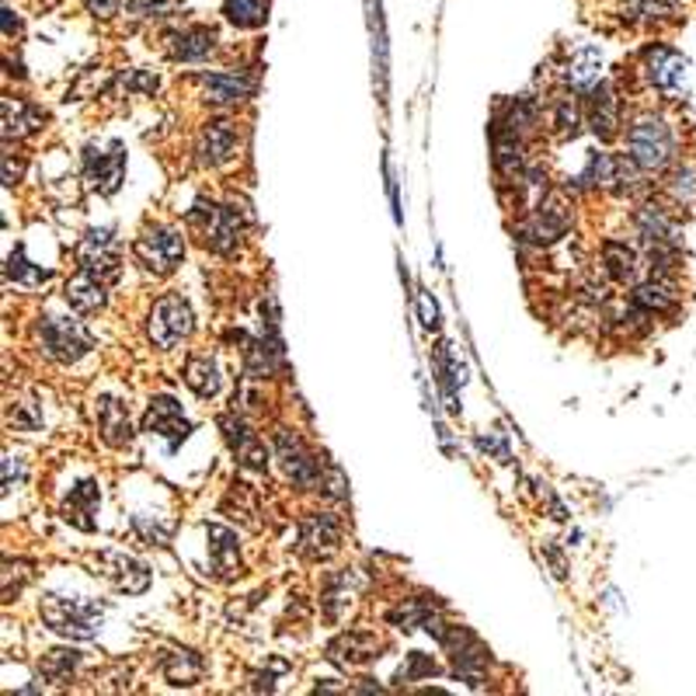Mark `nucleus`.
Here are the masks:
<instances>
[{"mask_svg":"<svg viewBox=\"0 0 696 696\" xmlns=\"http://www.w3.org/2000/svg\"><path fill=\"white\" fill-rule=\"evenodd\" d=\"M67 303L74 306L77 314H94L101 311V306L109 303V293H105V279H98L91 272L80 269L70 282H67Z\"/></svg>","mask_w":696,"mask_h":696,"instance_id":"nucleus-19","label":"nucleus"},{"mask_svg":"<svg viewBox=\"0 0 696 696\" xmlns=\"http://www.w3.org/2000/svg\"><path fill=\"white\" fill-rule=\"evenodd\" d=\"M8 279H14L18 285H43L49 279L46 269H35V265L25 258V251L18 248L11 258H8Z\"/></svg>","mask_w":696,"mask_h":696,"instance_id":"nucleus-34","label":"nucleus"},{"mask_svg":"<svg viewBox=\"0 0 696 696\" xmlns=\"http://www.w3.org/2000/svg\"><path fill=\"white\" fill-rule=\"evenodd\" d=\"M189 223H199L202 234H206V248L216 255H234L244 223L234 206H206V202H195V210L189 213Z\"/></svg>","mask_w":696,"mask_h":696,"instance_id":"nucleus-5","label":"nucleus"},{"mask_svg":"<svg viewBox=\"0 0 696 696\" xmlns=\"http://www.w3.org/2000/svg\"><path fill=\"white\" fill-rule=\"evenodd\" d=\"M227 18L240 29H258L265 22V0H227Z\"/></svg>","mask_w":696,"mask_h":696,"instance_id":"nucleus-35","label":"nucleus"},{"mask_svg":"<svg viewBox=\"0 0 696 696\" xmlns=\"http://www.w3.org/2000/svg\"><path fill=\"white\" fill-rule=\"evenodd\" d=\"M77 265L98 279H115L119 276V244L112 231H91L77 248Z\"/></svg>","mask_w":696,"mask_h":696,"instance_id":"nucleus-9","label":"nucleus"},{"mask_svg":"<svg viewBox=\"0 0 696 696\" xmlns=\"http://www.w3.org/2000/svg\"><path fill=\"white\" fill-rule=\"evenodd\" d=\"M85 4H88V11H91V14L112 18V14H115V8H119V0H85Z\"/></svg>","mask_w":696,"mask_h":696,"instance_id":"nucleus-40","label":"nucleus"},{"mask_svg":"<svg viewBox=\"0 0 696 696\" xmlns=\"http://www.w3.org/2000/svg\"><path fill=\"white\" fill-rule=\"evenodd\" d=\"M80 662H85V654H80V651L56 648V651H49V654H46L43 662H38V672H43L49 683H67L70 675L80 669Z\"/></svg>","mask_w":696,"mask_h":696,"instance_id":"nucleus-29","label":"nucleus"},{"mask_svg":"<svg viewBox=\"0 0 696 696\" xmlns=\"http://www.w3.org/2000/svg\"><path fill=\"white\" fill-rule=\"evenodd\" d=\"M101 613H105L101 603L88 596H59V592H49V596L38 603V617H43L59 638H70V641H91L98 633Z\"/></svg>","mask_w":696,"mask_h":696,"instance_id":"nucleus-1","label":"nucleus"},{"mask_svg":"<svg viewBox=\"0 0 696 696\" xmlns=\"http://www.w3.org/2000/svg\"><path fill=\"white\" fill-rule=\"evenodd\" d=\"M25 481V463L14 460V457H4V495H11L14 484Z\"/></svg>","mask_w":696,"mask_h":696,"instance_id":"nucleus-39","label":"nucleus"},{"mask_svg":"<svg viewBox=\"0 0 696 696\" xmlns=\"http://www.w3.org/2000/svg\"><path fill=\"white\" fill-rule=\"evenodd\" d=\"M422 317H425V327H436V324H439V311H436V303L422 300Z\"/></svg>","mask_w":696,"mask_h":696,"instance_id":"nucleus-41","label":"nucleus"},{"mask_svg":"<svg viewBox=\"0 0 696 696\" xmlns=\"http://www.w3.org/2000/svg\"><path fill=\"white\" fill-rule=\"evenodd\" d=\"M523 143H519V133H498L495 136V164H498V171L502 175H516L519 171V164H523Z\"/></svg>","mask_w":696,"mask_h":696,"instance_id":"nucleus-33","label":"nucleus"},{"mask_svg":"<svg viewBox=\"0 0 696 696\" xmlns=\"http://www.w3.org/2000/svg\"><path fill=\"white\" fill-rule=\"evenodd\" d=\"M568 231V210L564 202H547V206H537V213L529 216V223L523 227V234H529L534 240L547 244V240H558Z\"/></svg>","mask_w":696,"mask_h":696,"instance_id":"nucleus-24","label":"nucleus"},{"mask_svg":"<svg viewBox=\"0 0 696 696\" xmlns=\"http://www.w3.org/2000/svg\"><path fill=\"white\" fill-rule=\"evenodd\" d=\"M588 126L599 139H609L617 133V101H613V91L606 85L592 88V112H588Z\"/></svg>","mask_w":696,"mask_h":696,"instance_id":"nucleus-26","label":"nucleus"},{"mask_svg":"<svg viewBox=\"0 0 696 696\" xmlns=\"http://www.w3.org/2000/svg\"><path fill=\"white\" fill-rule=\"evenodd\" d=\"M122 171H126V154L119 143H112L109 154H101L98 147L85 150V178L101 195H112L122 186Z\"/></svg>","mask_w":696,"mask_h":696,"instance_id":"nucleus-12","label":"nucleus"},{"mask_svg":"<svg viewBox=\"0 0 696 696\" xmlns=\"http://www.w3.org/2000/svg\"><path fill=\"white\" fill-rule=\"evenodd\" d=\"M202 88H206V101H213V105H237L251 94L255 85L244 74H206Z\"/></svg>","mask_w":696,"mask_h":696,"instance_id":"nucleus-23","label":"nucleus"},{"mask_svg":"<svg viewBox=\"0 0 696 696\" xmlns=\"http://www.w3.org/2000/svg\"><path fill=\"white\" fill-rule=\"evenodd\" d=\"M627 157L638 164L641 171H662L665 164L672 160L675 154V139H672V130L665 126L662 119H638L627 133Z\"/></svg>","mask_w":696,"mask_h":696,"instance_id":"nucleus-2","label":"nucleus"},{"mask_svg":"<svg viewBox=\"0 0 696 696\" xmlns=\"http://www.w3.org/2000/svg\"><path fill=\"white\" fill-rule=\"evenodd\" d=\"M38 345H43V352L56 362H77V359H85L91 352V332L80 321H70V317H43L38 321Z\"/></svg>","mask_w":696,"mask_h":696,"instance_id":"nucleus-3","label":"nucleus"},{"mask_svg":"<svg viewBox=\"0 0 696 696\" xmlns=\"http://www.w3.org/2000/svg\"><path fill=\"white\" fill-rule=\"evenodd\" d=\"M164 46H168L171 59H181V64H195V59H206L216 49V32L206 25H189V29H175L164 35Z\"/></svg>","mask_w":696,"mask_h":696,"instance_id":"nucleus-17","label":"nucleus"},{"mask_svg":"<svg viewBox=\"0 0 696 696\" xmlns=\"http://www.w3.org/2000/svg\"><path fill=\"white\" fill-rule=\"evenodd\" d=\"M439 665L428 659V654H407V665H401L397 672V683H415V680H428V675H436Z\"/></svg>","mask_w":696,"mask_h":696,"instance_id":"nucleus-37","label":"nucleus"},{"mask_svg":"<svg viewBox=\"0 0 696 696\" xmlns=\"http://www.w3.org/2000/svg\"><path fill=\"white\" fill-rule=\"evenodd\" d=\"M276 453H279L285 478H290L296 487H317L321 484V463L314 460V453H306V446L290 433V428H279L276 433Z\"/></svg>","mask_w":696,"mask_h":696,"instance_id":"nucleus-8","label":"nucleus"},{"mask_svg":"<svg viewBox=\"0 0 696 696\" xmlns=\"http://www.w3.org/2000/svg\"><path fill=\"white\" fill-rule=\"evenodd\" d=\"M220 428H223V439H227V446L234 449V457L248 467V470H265L269 467V457H265V446L261 439L251 433V425L237 418V415H223L220 418Z\"/></svg>","mask_w":696,"mask_h":696,"instance_id":"nucleus-15","label":"nucleus"},{"mask_svg":"<svg viewBox=\"0 0 696 696\" xmlns=\"http://www.w3.org/2000/svg\"><path fill=\"white\" fill-rule=\"evenodd\" d=\"M98 502H101V491L94 481H85L77 484L70 491V498L64 505V519L74 523L77 529H94V512H98Z\"/></svg>","mask_w":696,"mask_h":696,"instance_id":"nucleus-25","label":"nucleus"},{"mask_svg":"<svg viewBox=\"0 0 696 696\" xmlns=\"http://www.w3.org/2000/svg\"><path fill=\"white\" fill-rule=\"evenodd\" d=\"M380 648L383 641L370 630H348L338 633V638L327 644V659L341 669H359V665H370L373 659H380Z\"/></svg>","mask_w":696,"mask_h":696,"instance_id":"nucleus-11","label":"nucleus"},{"mask_svg":"<svg viewBox=\"0 0 696 696\" xmlns=\"http://www.w3.org/2000/svg\"><path fill=\"white\" fill-rule=\"evenodd\" d=\"M234 150H237V126L231 119H213L195 143V160L202 168H216V164L231 160Z\"/></svg>","mask_w":696,"mask_h":696,"instance_id":"nucleus-14","label":"nucleus"},{"mask_svg":"<svg viewBox=\"0 0 696 696\" xmlns=\"http://www.w3.org/2000/svg\"><path fill=\"white\" fill-rule=\"evenodd\" d=\"M341 543V523L332 512H314L300 523V554L306 558H327Z\"/></svg>","mask_w":696,"mask_h":696,"instance_id":"nucleus-10","label":"nucleus"},{"mask_svg":"<svg viewBox=\"0 0 696 696\" xmlns=\"http://www.w3.org/2000/svg\"><path fill=\"white\" fill-rule=\"evenodd\" d=\"M644 74L659 91L675 94L686 80V59L669 46H651L644 53Z\"/></svg>","mask_w":696,"mask_h":696,"instance_id":"nucleus-16","label":"nucleus"},{"mask_svg":"<svg viewBox=\"0 0 696 696\" xmlns=\"http://www.w3.org/2000/svg\"><path fill=\"white\" fill-rule=\"evenodd\" d=\"M91 564H94V575L105 579L109 585H115L119 592L139 596V592L150 588V571L143 568L136 558H130V554H119V550H101Z\"/></svg>","mask_w":696,"mask_h":696,"instance_id":"nucleus-7","label":"nucleus"},{"mask_svg":"<svg viewBox=\"0 0 696 696\" xmlns=\"http://www.w3.org/2000/svg\"><path fill=\"white\" fill-rule=\"evenodd\" d=\"M126 11L136 18H171L181 11V0H126Z\"/></svg>","mask_w":696,"mask_h":696,"instance_id":"nucleus-36","label":"nucleus"},{"mask_svg":"<svg viewBox=\"0 0 696 696\" xmlns=\"http://www.w3.org/2000/svg\"><path fill=\"white\" fill-rule=\"evenodd\" d=\"M98 428H101V439L109 446H126L133 439V422H130V407L115 401V397H101L98 401Z\"/></svg>","mask_w":696,"mask_h":696,"instance_id":"nucleus-18","label":"nucleus"},{"mask_svg":"<svg viewBox=\"0 0 696 696\" xmlns=\"http://www.w3.org/2000/svg\"><path fill=\"white\" fill-rule=\"evenodd\" d=\"M133 255L139 258V265L147 272L171 276L178 269V261L186 258V244H181V237L168 227H147L136 237Z\"/></svg>","mask_w":696,"mask_h":696,"instance_id":"nucleus-6","label":"nucleus"},{"mask_svg":"<svg viewBox=\"0 0 696 696\" xmlns=\"http://www.w3.org/2000/svg\"><path fill=\"white\" fill-rule=\"evenodd\" d=\"M603 261H606L609 279H617V282H630L633 272H638V255H633L627 244H620V240H606L603 244Z\"/></svg>","mask_w":696,"mask_h":696,"instance_id":"nucleus-28","label":"nucleus"},{"mask_svg":"<svg viewBox=\"0 0 696 696\" xmlns=\"http://www.w3.org/2000/svg\"><path fill=\"white\" fill-rule=\"evenodd\" d=\"M568 80H571V85H575L579 91H592L596 85H603V59H599V53H596V49L579 53V59H575V64H571V70H568Z\"/></svg>","mask_w":696,"mask_h":696,"instance_id":"nucleus-30","label":"nucleus"},{"mask_svg":"<svg viewBox=\"0 0 696 696\" xmlns=\"http://www.w3.org/2000/svg\"><path fill=\"white\" fill-rule=\"evenodd\" d=\"M46 122V112L32 105L25 98H8L4 101V139H22L29 133H35Z\"/></svg>","mask_w":696,"mask_h":696,"instance_id":"nucleus-22","label":"nucleus"},{"mask_svg":"<svg viewBox=\"0 0 696 696\" xmlns=\"http://www.w3.org/2000/svg\"><path fill=\"white\" fill-rule=\"evenodd\" d=\"M192 335V311L181 296H160L147 317V338L154 348H175Z\"/></svg>","mask_w":696,"mask_h":696,"instance_id":"nucleus-4","label":"nucleus"},{"mask_svg":"<svg viewBox=\"0 0 696 696\" xmlns=\"http://www.w3.org/2000/svg\"><path fill=\"white\" fill-rule=\"evenodd\" d=\"M160 672L164 680H168L171 686H192L202 680V672H206V662L199 659L195 651H164L160 654Z\"/></svg>","mask_w":696,"mask_h":696,"instance_id":"nucleus-21","label":"nucleus"},{"mask_svg":"<svg viewBox=\"0 0 696 696\" xmlns=\"http://www.w3.org/2000/svg\"><path fill=\"white\" fill-rule=\"evenodd\" d=\"M143 428L164 436L171 449H178L192 433V425L181 418V404L175 397H154L150 407H147V418H143Z\"/></svg>","mask_w":696,"mask_h":696,"instance_id":"nucleus-13","label":"nucleus"},{"mask_svg":"<svg viewBox=\"0 0 696 696\" xmlns=\"http://www.w3.org/2000/svg\"><path fill=\"white\" fill-rule=\"evenodd\" d=\"M672 303H675V290L662 279H651V282H644V285L633 290V306H638V311L654 314V311H669Z\"/></svg>","mask_w":696,"mask_h":696,"instance_id":"nucleus-31","label":"nucleus"},{"mask_svg":"<svg viewBox=\"0 0 696 696\" xmlns=\"http://www.w3.org/2000/svg\"><path fill=\"white\" fill-rule=\"evenodd\" d=\"M433 613H439V603L436 599L433 603H428V599H407L404 606L386 613V620L397 624L401 630H415V627H425V620L433 617Z\"/></svg>","mask_w":696,"mask_h":696,"instance_id":"nucleus-32","label":"nucleus"},{"mask_svg":"<svg viewBox=\"0 0 696 696\" xmlns=\"http://www.w3.org/2000/svg\"><path fill=\"white\" fill-rule=\"evenodd\" d=\"M186 383L195 391V397H216L223 377H220V366L213 359H189L186 366Z\"/></svg>","mask_w":696,"mask_h":696,"instance_id":"nucleus-27","label":"nucleus"},{"mask_svg":"<svg viewBox=\"0 0 696 696\" xmlns=\"http://www.w3.org/2000/svg\"><path fill=\"white\" fill-rule=\"evenodd\" d=\"M672 195L680 202H693L696 199V171L693 168H680L672 178Z\"/></svg>","mask_w":696,"mask_h":696,"instance_id":"nucleus-38","label":"nucleus"},{"mask_svg":"<svg viewBox=\"0 0 696 696\" xmlns=\"http://www.w3.org/2000/svg\"><path fill=\"white\" fill-rule=\"evenodd\" d=\"M206 540H210V561L220 579H231L240 568V550H237V534L227 526H206Z\"/></svg>","mask_w":696,"mask_h":696,"instance_id":"nucleus-20","label":"nucleus"}]
</instances>
